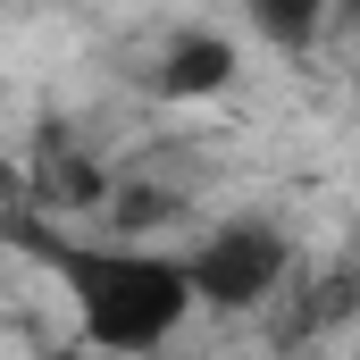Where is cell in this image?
Returning a JSON list of instances; mask_svg holds the SVG:
<instances>
[{
	"instance_id": "cell-1",
	"label": "cell",
	"mask_w": 360,
	"mask_h": 360,
	"mask_svg": "<svg viewBox=\"0 0 360 360\" xmlns=\"http://www.w3.org/2000/svg\"><path fill=\"white\" fill-rule=\"evenodd\" d=\"M59 276L76 293V327H84L92 352H160L184 327V310L201 302L184 260L134 252V243H117V252H59Z\"/></svg>"
},
{
	"instance_id": "cell-2",
	"label": "cell",
	"mask_w": 360,
	"mask_h": 360,
	"mask_svg": "<svg viewBox=\"0 0 360 360\" xmlns=\"http://www.w3.org/2000/svg\"><path fill=\"white\" fill-rule=\"evenodd\" d=\"M184 269H193V293L210 310H252V302H276V285H285V235L260 226V218L210 226Z\"/></svg>"
},
{
	"instance_id": "cell-3",
	"label": "cell",
	"mask_w": 360,
	"mask_h": 360,
	"mask_svg": "<svg viewBox=\"0 0 360 360\" xmlns=\"http://www.w3.org/2000/svg\"><path fill=\"white\" fill-rule=\"evenodd\" d=\"M151 84L168 92V101H210V92H226V84H235V51H226V34L176 25L168 51H160V68H151Z\"/></svg>"
},
{
	"instance_id": "cell-4",
	"label": "cell",
	"mask_w": 360,
	"mask_h": 360,
	"mask_svg": "<svg viewBox=\"0 0 360 360\" xmlns=\"http://www.w3.org/2000/svg\"><path fill=\"white\" fill-rule=\"evenodd\" d=\"M243 8H252V25H260L269 42H285V51H302L327 17H344L335 0H243Z\"/></svg>"
},
{
	"instance_id": "cell-5",
	"label": "cell",
	"mask_w": 360,
	"mask_h": 360,
	"mask_svg": "<svg viewBox=\"0 0 360 360\" xmlns=\"http://www.w3.org/2000/svg\"><path fill=\"white\" fill-rule=\"evenodd\" d=\"M76 360H151V352H76Z\"/></svg>"
},
{
	"instance_id": "cell-6",
	"label": "cell",
	"mask_w": 360,
	"mask_h": 360,
	"mask_svg": "<svg viewBox=\"0 0 360 360\" xmlns=\"http://www.w3.org/2000/svg\"><path fill=\"white\" fill-rule=\"evenodd\" d=\"M335 8H344V17H352V25H360V0H335Z\"/></svg>"
}]
</instances>
